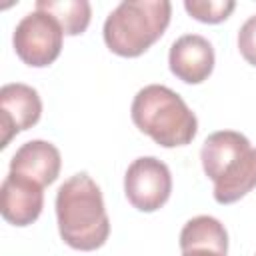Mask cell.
<instances>
[{
    "instance_id": "obj_1",
    "label": "cell",
    "mask_w": 256,
    "mask_h": 256,
    "mask_svg": "<svg viewBox=\"0 0 256 256\" xmlns=\"http://www.w3.org/2000/svg\"><path fill=\"white\" fill-rule=\"evenodd\" d=\"M56 220L60 238L74 250H96L110 234V220L98 184L78 172L56 192Z\"/></svg>"
},
{
    "instance_id": "obj_2",
    "label": "cell",
    "mask_w": 256,
    "mask_h": 256,
    "mask_svg": "<svg viewBox=\"0 0 256 256\" xmlns=\"http://www.w3.org/2000/svg\"><path fill=\"white\" fill-rule=\"evenodd\" d=\"M206 176L214 182V200L232 204L256 186V148L236 130L210 134L200 150Z\"/></svg>"
},
{
    "instance_id": "obj_3",
    "label": "cell",
    "mask_w": 256,
    "mask_h": 256,
    "mask_svg": "<svg viewBox=\"0 0 256 256\" xmlns=\"http://www.w3.org/2000/svg\"><path fill=\"white\" fill-rule=\"evenodd\" d=\"M132 122L164 148L186 146L198 132L196 114L178 92L162 84H148L132 100Z\"/></svg>"
},
{
    "instance_id": "obj_4",
    "label": "cell",
    "mask_w": 256,
    "mask_h": 256,
    "mask_svg": "<svg viewBox=\"0 0 256 256\" xmlns=\"http://www.w3.org/2000/svg\"><path fill=\"white\" fill-rule=\"evenodd\" d=\"M170 16L168 0H124L104 20V42L114 54L136 58L164 34Z\"/></svg>"
},
{
    "instance_id": "obj_5",
    "label": "cell",
    "mask_w": 256,
    "mask_h": 256,
    "mask_svg": "<svg viewBox=\"0 0 256 256\" xmlns=\"http://www.w3.org/2000/svg\"><path fill=\"white\" fill-rule=\"evenodd\" d=\"M64 30L60 22L48 12H28L14 28L12 44L18 58L34 68L52 64L62 50Z\"/></svg>"
},
{
    "instance_id": "obj_6",
    "label": "cell",
    "mask_w": 256,
    "mask_h": 256,
    "mask_svg": "<svg viewBox=\"0 0 256 256\" xmlns=\"http://www.w3.org/2000/svg\"><path fill=\"white\" fill-rule=\"evenodd\" d=\"M170 192L172 174L162 160L140 156L128 166L124 174V194L136 210L154 212L162 208L168 202Z\"/></svg>"
},
{
    "instance_id": "obj_7",
    "label": "cell",
    "mask_w": 256,
    "mask_h": 256,
    "mask_svg": "<svg viewBox=\"0 0 256 256\" xmlns=\"http://www.w3.org/2000/svg\"><path fill=\"white\" fill-rule=\"evenodd\" d=\"M42 114V100L38 92L22 82H10L0 88V130L2 148L10 138L22 130L32 128Z\"/></svg>"
},
{
    "instance_id": "obj_8",
    "label": "cell",
    "mask_w": 256,
    "mask_h": 256,
    "mask_svg": "<svg viewBox=\"0 0 256 256\" xmlns=\"http://www.w3.org/2000/svg\"><path fill=\"white\" fill-rule=\"evenodd\" d=\"M44 206L42 186L26 176L8 172L0 186V212L2 218L14 226L32 224Z\"/></svg>"
},
{
    "instance_id": "obj_9",
    "label": "cell",
    "mask_w": 256,
    "mask_h": 256,
    "mask_svg": "<svg viewBox=\"0 0 256 256\" xmlns=\"http://www.w3.org/2000/svg\"><path fill=\"white\" fill-rule=\"evenodd\" d=\"M214 48L200 34H184L172 42L168 52L170 72L186 84L204 82L214 70Z\"/></svg>"
},
{
    "instance_id": "obj_10",
    "label": "cell",
    "mask_w": 256,
    "mask_h": 256,
    "mask_svg": "<svg viewBox=\"0 0 256 256\" xmlns=\"http://www.w3.org/2000/svg\"><path fill=\"white\" fill-rule=\"evenodd\" d=\"M60 166V150L46 140H30L22 144L10 160V172L26 176L38 182L42 188L58 178Z\"/></svg>"
},
{
    "instance_id": "obj_11",
    "label": "cell",
    "mask_w": 256,
    "mask_h": 256,
    "mask_svg": "<svg viewBox=\"0 0 256 256\" xmlns=\"http://www.w3.org/2000/svg\"><path fill=\"white\" fill-rule=\"evenodd\" d=\"M194 248H206V250H214L218 254L228 252V232L224 228V224L214 218V216H194L190 218L182 232H180V250H194Z\"/></svg>"
},
{
    "instance_id": "obj_12",
    "label": "cell",
    "mask_w": 256,
    "mask_h": 256,
    "mask_svg": "<svg viewBox=\"0 0 256 256\" xmlns=\"http://www.w3.org/2000/svg\"><path fill=\"white\" fill-rule=\"evenodd\" d=\"M36 10H42L54 16L60 22L64 34L68 36L82 34L88 28L90 16H92L90 2L86 0H38Z\"/></svg>"
},
{
    "instance_id": "obj_13",
    "label": "cell",
    "mask_w": 256,
    "mask_h": 256,
    "mask_svg": "<svg viewBox=\"0 0 256 256\" xmlns=\"http://www.w3.org/2000/svg\"><path fill=\"white\" fill-rule=\"evenodd\" d=\"M186 12L206 24L224 22L236 8L234 0H184Z\"/></svg>"
},
{
    "instance_id": "obj_14",
    "label": "cell",
    "mask_w": 256,
    "mask_h": 256,
    "mask_svg": "<svg viewBox=\"0 0 256 256\" xmlns=\"http://www.w3.org/2000/svg\"><path fill=\"white\" fill-rule=\"evenodd\" d=\"M238 50L242 58L256 66V14L250 16L238 30Z\"/></svg>"
},
{
    "instance_id": "obj_15",
    "label": "cell",
    "mask_w": 256,
    "mask_h": 256,
    "mask_svg": "<svg viewBox=\"0 0 256 256\" xmlns=\"http://www.w3.org/2000/svg\"><path fill=\"white\" fill-rule=\"evenodd\" d=\"M182 256H224V254H218L214 250H206V248H194V250H186L182 252Z\"/></svg>"
}]
</instances>
